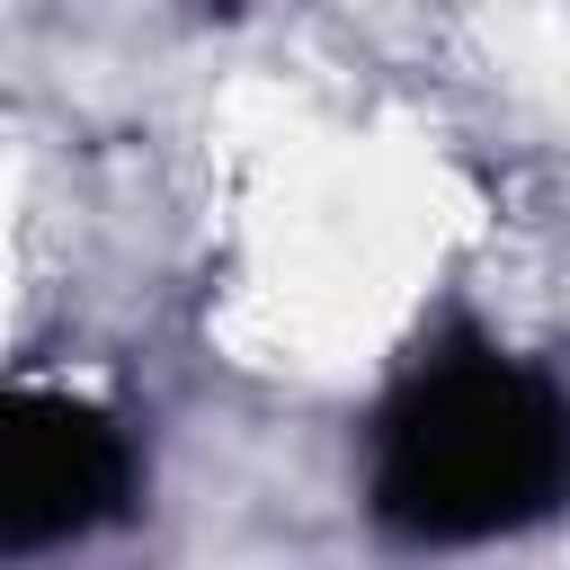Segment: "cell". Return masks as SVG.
I'll return each mask as SVG.
<instances>
[{
  "mask_svg": "<svg viewBox=\"0 0 570 570\" xmlns=\"http://www.w3.org/2000/svg\"><path fill=\"white\" fill-rule=\"evenodd\" d=\"M142 499V445L134 428L71 392V383H9L0 401V552L45 561L107 525H125Z\"/></svg>",
  "mask_w": 570,
  "mask_h": 570,
  "instance_id": "2",
  "label": "cell"
},
{
  "mask_svg": "<svg viewBox=\"0 0 570 570\" xmlns=\"http://www.w3.org/2000/svg\"><path fill=\"white\" fill-rule=\"evenodd\" d=\"M570 508V383L490 330L419 347L365 419V517L401 552H481Z\"/></svg>",
  "mask_w": 570,
  "mask_h": 570,
  "instance_id": "1",
  "label": "cell"
}]
</instances>
